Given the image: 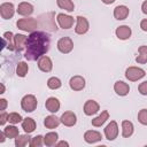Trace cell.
Listing matches in <instances>:
<instances>
[{
    "mask_svg": "<svg viewBox=\"0 0 147 147\" xmlns=\"http://www.w3.org/2000/svg\"><path fill=\"white\" fill-rule=\"evenodd\" d=\"M3 132L6 133L7 138H9V139H15L16 137L20 136L18 127H16L15 124H9V125H7V126L3 129Z\"/></svg>",
    "mask_w": 147,
    "mask_h": 147,
    "instance_id": "4316f807",
    "label": "cell"
},
{
    "mask_svg": "<svg viewBox=\"0 0 147 147\" xmlns=\"http://www.w3.org/2000/svg\"><path fill=\"white\" fill-rule=\"evenodd\" d=\"M8 113L6 111V110H3V111H1V114H0V125L1 126H3L5 124H6V122H8Z\"/></svg>",
    "mask_w": 147,
    "mask_h": 147,
    "instance_id": "8d00e7d4",
    "label": "cell"
},
{
    "mask_svg": "<svg viewBox=\"0 0 147 147\" xmlns=\"http://www.w3.org/2000/svg\"><path fill=\"white\" fill-rule=\"evenodd\" d=\"M101 139H102V134L96 130H87L84 133V140L87 144H95L101 141Z\"/></svg>",
    "mask_w": 147,
    "mask_h": 147,
    "instance_id": "9a60e30c",
    "label": "cell"
},
{
    "mask_svg": "<svg viewBox=\"0 0 147 147\" xmlns=\"http://www.w3.org/2000/svg\"><path fill=\"white\" fill-rule=\"evenodd\" d=\"M14 33L10 31H7L2 34V38L7 41V48L10 51H15V46H14Z\"/></svg>",
    "mask_w": 147,
    "mask_h": 147,
    "instance_id": "4dcf8cb0",
    "label": "cell"
},
{
    "mask_svg": "<svg viewBox=\"0 0 147 147\" xmlns=\"http://www.w3.org/2000/svg\"><path fill=\"white\" fill-rule=\"evenodd\" d=\"M42 145H44V137L41 134H38V136L31 138V141L29 144V146H31V147H40Z\"/></svg>",
    "mask_w": 147,
    "mask_h": 147,
    "instance_id": "d6a6232c",
    "label": "cell"
},
{
    "mask_svg": "<svg viewBox=\"0 0 147 147\" xmlns=\"http://www.w3.org/2000/svg\"><path fill=\"white\" fill-rule=\"evenodd\" d=\"M136 62L138 64L147 63V46L146 45H141L138 48V55L136 57Z\"/></svg>",
    "mask_w": 147,
    "mask_h": 147,
    "instance_id": "484cf974",
    "label": "cell"
},
{
    "mask_svg": "<svg viewBox=\"0 0 147 147\" xmlns=\"http://www.w3.org/2000/svg\"><path fill=\"white\" fill-rule=\"evenodd\" d=\"M21 123H22V129H23V131L25 133H32L36 130V126H37L36 121L33 118H31V117L23 118V121Z\"/></svg>",
    "mask_w": 147,
    "mask_h": 147,
    "instance_id": "cb8c5ba5",
    "label": "cell"
},
{
    "mask_svg": "<svg viewBox=\"0 0 147 147\" xmlns=\"http://www.w3.org/2000/svg\"><path fill=\"white\" fill-rule=\"evenodd\" d=\"M15 14V7L11 2H2L0 5V15L3 20H10Z\"/></svg>",
    "mask_w": 147,
    "mask_h": 147,
    "instance_id": "30bf717a",
    "label": "cell"
},
{
    "mask_svg": "<svg viewBox=\"0 0 147 147\" xmlns=\"http://www.w3.org/2000/svg\"><path fill=\"white\" fill-rule=\"evenodd\" d=\"M115 34L119 40H127L132 34V30L129 25H119L116 28Z\"/></svg>",
    "mask_w": 147,
    "mask_h": 147,
    "instance_id": "5bb4252c",
    "label": "cell"
},
{
    "mask_svg": "<svg viewBox=\"0 0 147 147\" xmlns=\"http://www.w3.org/2000/svg\"><path fill=\"white\" fill-rule=\"evenodd\" d=\"M83 110H84V114L86 116H92L100 110V105L95 100H87L84 103Z\"/></svg>",
    "mask_w": 147,
    "mask_h": 147,
    "instance_id": "7c38bea8",
    "label": "cell"
},
{
    "mask_svg": "<svg viewBox=\"0 0 147 147\" xmlns=\"http://www.w3.org/2000/svg\"><path fill=\"white\" fill-rule=\"evenodd\" d=\"M140 29H141L142 31L147 32V18L141 20V22H140Z\"/></svg>",
    "mask_w": 147,
    "mask_h": 147,
    "instance_id": "f35d334b",
    "label": "cell"
},
{
    "mask_svg": "<svg viewBox=\"0 0 147 147\" xmlns=\"http://www.w3.org/2000/svg\"><path fill=\"white\" fill-rule=\"evenodd\" d=\"M114 91L117 95L119 96H125L129 94L130 92V86L127 83L123 82V80H117L115 84H114Z\"/></svg>",
    "mask_w": 147,
    "mask_h": 147,
    "instance_id": "ac0fdd59",
    "label": "cell"
},
{
    "mask_svg": "<svg viewBox=\"0 0 147 147\" xmlns=\"http://www.w3.org/2000/svg\"><path fill=\"white\" fill-rule=\"evenodd\" d=\"M29 134L30 133H25V134H20L18 137H16L15 138V146L16 147H24V146L29 145L31 141V137Z\"/></svg>",
    "mask_w": 147,
    "mask_h": 147,
    "instance_id": "f1b7e54d",
    "label": "cell"
},
{
    "mask_svg": "<svg viewBox=\"0 0 147 147\" xmlns=\"http://www.w3.org/2000/svg\"><path fill=\"white\" fill-rule=\"evenodd\" d=\"M6 138H7V136H6V133H5L3 131H1V132H0V142H5V140H6Z\"/></svg>",
    "mask_w": 147,
    "mask_h": 147,
    "instance_id": "b9f144b4",
    "label": "cell"
},
{
    "mask_svg": "<svg viewBox=\"0 0 147 147\" xmlns=\"http://www.w3.org/2000/svg\"><path fill=\"white\" fill-rule=\"evenodd\" d=\"M16 26L22 30V31H25V32H33V31H37V28H38V21L33 17H24V18H20L17 22H16Z\"/></svg>",
    "mask_w": 147,
    "mask_h": 147,
    "instance_id": "7a4b0ae2",
    "label": "cell"
},
{
    "mask_svg": "<svg viewBox=\"0 0 147 147\" xmlns=\"http://www.w3.org/2000/svg\"><path fill=\"white\" fill-rule=\"evenodd\" d=\"M56 47L60 53L62 54H69L74 49V41L70 37H62L57 40Z\"/></svg>",
    "mask_w": 147,
    "mask_h": 147,
    "instance_id": "5b68a950",
    "label": "cell"
},
{
    "mask_svg": "<svg viewBox=\"0 0 147 147\" xmlns=\"http://www.w3.org/2000/svg\"><path fill=\"white\" fill-rule=\"evenodd\" d=\"M59 140V134L57 132H54V131H51L48 133H46L44 136V145L51 147V146H55L56 142Z\"/></svg>",
    "mask_w": 147,
    "mask_h": 147,
    "instance_id": "d4e9b609",
    "label": "cell"
},
{
    "mask_svg": "<svg viewBox=\"0 0 147 147\" xmlns=\"http://www.w3.org/2000/svg\"><path fill=\"white\" fill-rule=\"evenodd\" d=\"M138 122L142 125H147V109L142 108L138 113Z\"/></svg>",
    "mask_w": 147,
    "mask_h": 147,
    "instance_id": "e575fe53",
    "label": "cell"
},
{
    "mask_svg": "<svg viewBox=\"0 0 147 147\" xmlns=\"http://www.w3.org/2000/svg\"><path fill=\"white\" fill-rule=\"evenodd\" d=\"M62 86V82L57 77H51L47 80V87L51 90H59Z\"/></svg>",
    "mask_w": 147,
    "mask_h": 147,
    "instance_id": "1f68e13d",
    "label": "cell"
},
{
    "mask_svg": "<svg viewBox=\"0 0 147 147\" xmlns=\"http://www.w3.org/2000/svg\"><path fill=\"white\" fill-rule=\"evenodd\" d=\"M85 85H86V82H85V78L80 75H76V76H72L69 80V86L72 91H82L85 88Z\"/></svg>",
    "mask_w": 147,
    "mask_h": 147,
    "instance_id": "9c48e42d",
    "label": "cell"
},
{
    "mask_svg": "<svg viewBox=\"0 0 147 147\" xmlns=\"http://www.w3.org/2000/svg\"><path fill=\"white\" fill-rule=\"evenodd\" d=\"M118 132H119V130H118V124H117L116 121H110V122L106 125V127H105V130H103L105 137H106V139L109 140V141L115 140V139L117 138V136H118Z\"/></svg>",
    "mask_w": 147,
    "mask_h": 147,
    "instance_id": "8992f818",
    "label": "cell"
},
{
    "mask_svg": "<svg viewBox=\"0 0 147 147\" xmlns=\"http://www.w3.org/2000/svg\"><path fill=\"white\" fill-rule=\"evenodd\" d=\"M56 22L59 24V26L63 30H68L71 29L75 22V18L71 15H67L64 13H59L56 15Z\"/></svg>",
    "mask_w": 147,
    "mask_h": 147,
    "instance_id": "52a82bcc",
    "label": "cell"
},
{
    "mask_svg": "<svg viewBox=\"0 0 147 147\" xmlns=\"http://www.w3.org/2000/svg\"><path fill=\"white\" fill-rule=\"evenodd\" d=\"M133 131H134V126L131 121H127V119L122 121V137L123 138H130L133 134Z\"/></svg>",
    "mask_w": 147,
    "mask_h": 147,
    "instance_id": "603a6c76",
    "label": "cell"
},
{
    "mask_svg": "<svg viewBox=\"0 0 147 147\" xmlns=\"http://www.w3.org/2000/svg\"><path fill=\"white\" fill-rule=\"evenodd\" d=\"M51 45L49 36L44 31H33L28 36L24 57L28 61L39 60L42 55H45Z\"/></svg>",
    "mask_w": 147,
    "mask_h": 147,
    "instance_id": "6da1fadb",
    "label": "cell"
},
{
    "mask_svg": "<svg viewBox=\"0 0 147 147\" xmlns=\"http://www.w3.org/2000/svg\"><path fill=\"white\" fill-rule=\"evenodd\" d=\"M22 121H23V118H22V116L18 113H15L14 111V113H10L8 115V122H9V124H18Z\"/></svg>",
    "mask_w": 147,
    "mask_h": 147,
    "instance_id": "836d02e7",
    "label": "cell"
},
{
    "mask_svg": "<svg viewBox=\"0 0 147 147\" xmlns=\"http://www.w3.org/2000/svg\"><path fill=\"white\" fill-rule=\"evenodd\" d=\"M7 106H8V102H7V100L6 99H0V110L1 111H3V110H6V108H7Z\"/></svg>",
    "mask_w": 147,
    "mask_h": 147,
    "instance_id": "74e56055",
    "label": "cell"
},
{
    "mask_svg": "<svg viewBox=\"0 0 147 147\" xmlns=\"http://www.w3.org/2000/svg\"><path fill=\"white\" fill-rule=\"evenodd\" d=\"M105 5H111V3H114L115 2V0H101Z\"/></svg>",
    "mask_w": 147,
    "mask_h": 147,
    "instance_id": "7bdbcfd3",
    "label": "cell"
},
{
    "mask_svg": "<svg viewBox=\"0 0 147 147\" xmlns=\"http://www.w3.org/2000/svg\"><path fill=\"white\" fill-rule=\"evenodd\" d=\"M56 5L59 8L64 9L65 11H74L75 10V3L71 0H56Z\"/></svg>",
    "mask_w": 147,
    "mask_h": 147,
    "instance_id": "f546056e",
    "label": "cell"
},
{
    "mask_svg": "<svg viewBox=\"0 0 147 147\" xmlns=\"http://www.w3.org/2000/svg\"><path fill=\"white\" fill-rule=\"evenodd\" d=\"M45 107L46 109L52 113V114H55L60 110V107H61V103H60V100L55 96H49L46 101H45Z\"/></svg>",
    "mask_w": 147,
    "mask_h": 147,
    "instance_id": "e0dca14e",
    "label": "cell"
},
{
    "mask_svg": "<svg viewBox=\"0 0 147 147\" xmlns=\"http://www.w3.org/2000/svg\"><path fill=\"white\" fill-rule=\"evenodd\" d=\"M141 11L147 15V0H145V1L141 3Z\"/></svg>",
    "mask_w": 147,
    "mask_h": 147,
    "instance_id": "60d3db41",
    "label": "cell"
},
{
    "mask_svg": "<svg viewBox=\"0 0 147 147\" xmlns=\"http://www.w3.org/2000/svg\"><path fill=\"white\" fill-rule=\"evenodd\" d=\"M28 72H29V65H28V63L25 61H20L17 63V65H16V75L18 77L23 78V77H25L28 75Z\"/></svg>",
    "mask_w": 147,
    "mask_h": 147,
    "instance_id": "83f0119b",
    "label": "cell"
},
{
    "mask_svg": "<svg viewBox=\"0 0 147 147\" xmlns=\"http://www.w3.org/2000/svg\"><path fill=\"white\" fill-rule=\"evenodd\" d=\"M38 68L42 72H51L52 69H53V61H52V59L49 56H47V55H42L38 60Z\"/></svg>",
    "mask_w": 147,
    "mask_h": 147,
    "instance_id": "4fadbf2b",
    "label": "cell"
},
{
    "mask_svg": "<svg viewBox=\"0 0 147 147\" xmlns=\"http://www.w3.org/2000/svg\"><path fill=\"white\" fill-rule=\"evenodd\" d=\"M138 91H139V93L141 95H147V80H145V82H142V83L139 84Z\"/></svg>",
    "mask_w": 147,
    "mask_h": 147,
    "instance_id": "d590c367",
    "label": "cell"
},
{
    "mask_svg": "<svg viewBox=\"0 0 147 147\" xmlns=\"http://www.w3.org/2000/svg\"><path fill=\"white\" fill-rule=\"evenodd\" d=\"M61 123V119L59 117H56L55 115H48L45 117L44 119V125L46 126V129H49V130H54L56 129Z\"/></svg>",
    "mask_w": 147,
    "mask_h": 147,
    "instance_id": "44dd1931",
    "label": "cell"
},
{
    "mask_svg": "<svg viewBox=\"0 0 147 147\" xmlns=\"http://www.w3.org/2000/svg\"><path fill=\"white\" fill-rule=\"evenodd\" d=\"M26 40H28V37L25 34H22V33H17L14 36V46H15V51H23L25 49V45H26Z\"/></svg>",
    "mask_w": 147,
    "mask_h": 147,
    "instance_id": "ffe728a7",
    "label": "cell"
},
{
    "mask_svg": "<svg viewBox=\"0 0 147 147\" xmlns=\"http://www.w3.org/2000/svg\"><path fill=\"white\" fill-rule=\"evenodd\" d=\"M0 86H1V91H0V94H3V93H5V91H6L5 84H3V83H1V84H0Z\"/></svg>",
    "mask_w": 147,
    "mask_h": 147,
    "instance_id": "ee69618b",
    "label": "cell"
},
{
    "mask_svg": "<svg viewBox=\"0 0 147 147\" xmlns=\"http://www.w3.org/2000/svg\"><path fill=\"white\" fill-rule=\"evenodd\" d=\"M60 119H61V123L64 126H68V127H71V126H74L77 123V116H76V114L74 111H70V110L64 111L61 115Z\"/></svg>",
    "mask_w": 147,
    "mask_h": 147,
    "instance_id": "8fae6325",
    "label": "cell"
},
{
    "mask_svg": "<svg viewBox=\"0 0 147 147\" xmlns=\"http://www.w3.org/2000/svg\"><path fill=\"white\" fill-rule=\"evenodd\" d=\"M146 75V71L142 69V68H139V67H129L126 70H125V78L130 82H137L141 78H144Z\"/></svg>",
    "mask_w": 147,
    "mask_h": 147,
    "instance_id": "277c9868",
    "label": "cell"
},
{
    "mask_svg": "<svg viewBox=\"0 0 147 147\" xmlns=\"http://www.w3.org/2000/svg\"><path fill=\"white\" fill-rule=\"evenodd\" d=\"M55 146H57V147H61V146H64V147H69V142H68V141H64V140H61V141H57Z\"/></svg>",
    "mask_w": 147,
    "mask_h": 147,
    "instance_id": "ab89813d",
    "label": "cell"
},
{
    "mask_svg": "<svg viewBox=\"0 0 147 147\" xmlns=\"http://www.w3.org/2000/svg\"><path fill=\"white\" fill-rule=\"evenodd\" d=\"M113 14H114V17H115L117 21H123V20H125V18L129 16L130 9H129V7H126L125 5H118V6L115 7Z\"/></svg>",
    "mask_w": 147,
    "mask_h": 147,
    "instance_id": "2e32d148",
    "label": "cell"
},
{
    "mask_svg": "<svg viewBox=\"0 0 147 147\" xmlns=\"http://www.w3.org/2000/svg\"><path fill=\"white\" fill-rule=\"evenodd\" d=\"M90 30V23L88 20L84 16H77L76 17V26L75 32L77 34H85Z\"/></svg>",
    "mask_w": 147,
    "mask_h": 147,
    "instance_id": "ba28073f",
    "label": "cell"
},
{
    "mask_svg": "<svg viewBox=\"0 0 147 147\" xmlns=\"http://www.w3.org/2000/svg\"><path fill=\"white\" fill-rule=\"evenodd\" d=\"M33 6L30 3V2H26V1H22L18 3L17 6V14L21 15V16H30L32 13H33Z\"/></svg>",
    "mask_w": 147,
    "mask_h": 147,
    "instance_id": "d6986e66",
    "label": "cell"
},
{
    "mask_svg": "<svg viewBox=\"0 0 147 147\" xmlns=\"http://www.w3.org/2000/svg\"><path fill=\"white\" fill-rule=\"evenodd\" d=\"M38 106L37 98L33 94H25L21 100V107L25 113H32Z\"/></svg>",
    "mask_w": 147,
    "mask_h": 147,
    "instance_id": "3957f363",
    "label": "cell"
},
{
    "mask_svg": "<svg viewBox=\"0 0 147 147\" xmlns=\"http://www.w3.org/2000/svg\"><path fill=\"white\" fill-rule=\"evenodd\" d=\"M108 119H109V113H108V110H103V111H101L100 115H98L96 117H94V118L91 121V123H92L93 126L100 127V126H102Z\"/></svg>",
    "mask_w": 147,
    "mask_h": 147,
    "instance_id": "7402d4cb",
    "label": "cell"
}]
</instances>
